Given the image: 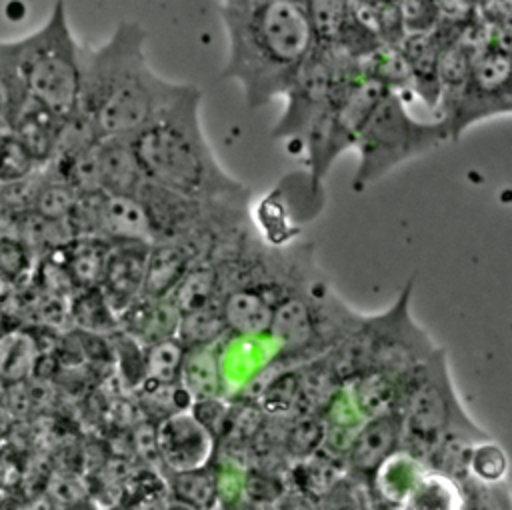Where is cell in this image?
<instances>
[{
	"label": "cell",
	"instance_id": "cell-15",
	"mask_svg": "<svg viewBox=\"0 0 512 510\" xmlns=\"http://www.w3.org/2000/svg\"><path fill=\"white\" fill-rule=\"evenodd\" d=\"M402 444V422L396 410L366 418L354 432L346 454L344 468L356 476L368 478L374 470Z\"/></svg>",
	"mask_w": 512,
	"mask_h": 510
},
{
	"label": "cell",
	"instance_id": "cell-4",
	"mask_svg": "<svg viewBox=\"0 0 512 510\" xmlns=\"http://www.w3.org/2000/svg\"><path fill=\"white\" fill-rule=\"evenodd\" d=\"M396 412L402 422L400 448L426 466L434 450L450 438L470 442L490 438L460 406L450 382L446 354L440 348L398 380Z\"/></svg>",
	"mask_w": 512,
	"mask_h": 510
},
{
	"label": "cell",
	"instance_id": "cell-29",
	"mask_svg": "<svg viewBox=\"0 0 512 510\" xmlns=\"http://www.w3.org/2000/svg\"><path fill=\"white\" fill-rule=\"evenodd\" d=\"M324 426L320 416L314 414H298L290 420L282 436V448L288 458L294 462L306 460L322 448Z\"/></svg>",
	"mask_w": 512,
	"mask_h": 510
},
{
	"label": "cell",
	"instance_id": "cell-35",
	"mask_svg": "<svg viewBox=\"0 0 512 510\" xmlns=\"http://www.w3.org/2000/svg\"><path fill=\"white\" fill-rule=\"evenodd\" d=\"M146 510H158V508H146ZM162 510V508H160Z\"/></svg>",
	"mask_w": 512,
	"mask_h": 510
},
{
	"label": "cell",
	"instance_id": "cell-22",
	"mask_svg": "<svg viewBox=\"0 0 512 510\" xmlns=\"http://www.w3.org/2000/svg\"><path fill=\"white\" fill-rule=\"evenodd\" d=\"M464 484L452 476L426 468L416 480L406 500L396 510H464Z\"/></svg>",
	"mask_w": 512,
	"mask_h": 510
},
{
	"label": "cell",
	"instance_id": "cell-14",
	"mask_svg": "<svg viewBox=\"0 0 512 510\" xmlns=\"http://www.w3.org/2000/svg\"><path fill=\"white\" fill-rule=\"evenodd\" d=\"M148 252L150 244L144 242L108 246L98 290L116 316L144 294Z\"/></svg>",
	"mask_w": 512,
	"mask_h": 510
},
{
	"label": "cell",
	"instance_id": "cell-1",
	"mask_svg": "<svg viewBox=\"0 0 512 510\" xmlns=\"http://www.w3.org/2000/svg\"><path fill=\"white\" fill-rule=\"evenodd\" d=\"M222 78L238 82L244 102L258 110L284 96L314 48L304 0H224Z\"/></svg>",
	"mask_w": 512,
	"mask_h": 510
},
{
	"label": "cell",
	"instance_id": "cell-5",
	"mask_svg": "<svg viewBox=\"0 0 512 510\" xmlns=\"http://www.w3.org/2000/svg\"><path fill=\"white\" fill-rule=\"evenodd\" d=\"M410 294L412 280L386 312L364 316L360 324L324 356L340 384L366 372H384L400 380L410 368L436 350L426 332L410 316Z\"/></svg>",
	"mask_w": 512,
	"mask_h": 510
},
{
	"label": "cell",
	"instance_id": "cell-8",
	"mask_svg": "<svg viewBox=\"0 0 512 510\" xmlns=\"http://www.w3.org/2000/svg\"><path fill=\"white\" fill-rule=\"evenodd\" d=\"M448 140V134L436 118L418 120L410 114L402 94L386 92L364 122L354 150L358 168L352 180L356 192L380 180L400 164L424 156Z\"/></svg>",
	"mask_w": 512,
	"mask_h": 510
},
{
	"label": "cell",
	"instance_id": "cell-33",
	"mask_svg": "<svg viewBox=\"0 0 512 510\" xmlns=\"http://www.w3.org/2000/svg\"><path fill=\"white\" fill-rule=\"evenodd\" d=\"M162 510H192V508H188V506H184V504H180V502L172 500V502H168Z\"/></svg>",
	"mask_w": 512,
	"mask_h": 510
},
{
	"label": "cell",
	"instance_id": "cell-3",
	"mask_svg": "<svg viewBox=\"0 0 512 510\" xmlns=\"http://www.w3.org/2000/svg\"><path fill=\"white\" fill-rule=\"evenodd\" d=\"M200 90H184L132 138V152L148 184L202 200L246 204L248 188L218 162L200 122Z\"/></svg>",
	"mask_w": 512,
	"mask_h": 510
},
{
	"label": "cell",
	"instance_id": "cell-9",
	"mask_svg": "<svg viewBox=\"0 0 512 510\" xmlns=\"http://www.w3.org/2000/svg\"><path fill=\"white\" fill-rule=\"evenodd\" d=\"M390 92L356 72L338 88L332 102L300 134L312 190L318 192L334 160L354 148L356 138L374 106Z\"/></svg>",
	"mask_w": 512,
	"mask_h": 510
},
{
	"label": "cell",
	"instance_id": "cell-30",
	"mask_svg": "<svg viewBox=\"0 0 512 510\" xmlns=\"http://www.w3.org/2000/svg\"><path fill=\"white\" fill-rule=\"evenodd\" d=\"M284 482L262 468H246L242 476V498L256 506H274L284 498Z\"/></svg>",
	"mask_w": 512,
	"mask_h": 510
},
{
	"label": "cell",
	"instance_id": "cell-28",
	"mask_svg": "<svg viewBox=\"0 0 512 510\" xmlns=\"http://www.w3.org/2000/svg\"><path fill=\"white\" fill-rule=\"evenodd\" d=\"M226 336L228 334H226L220 310L218 306H212L198 312L182 314L174 338L184 348H198V346L220 344Z\"/></svg>",
	"mask_w": 512,
	"mask_h": 510
},
{
	"label": "cell",
	"instance_id": "cell-25",
	"mask_svg": "<svg viewBox=\"0 0 512 510\" xmlns=\"http://www.w3.org/2000/svg\"><path fill=\"white\" fill-rule=\"evenodd\" d=\"M168 490L172 500L192 508V510H214L218 504L216 494V474L214 466L184 472V474H168Z\"/></svg>",
	"mask_w": 512,
	"mask_h": 510
},
{
	"label": "cell",
	"instance_id": "cell-2",
	"mask_svg": "<svg viewBox=\"0 0 512 510\" xmlns=\"http://www.w3.org/2000/svg\"><path fill=\"white\" fill-rule=\"evenodd\" d=\"M146 32L120 22L98 48L80 52V112L100 138H132L186 84L158 76L146 60Z\"/></svg>",
	"mask_w": 512,
	"mask_h": 510
},
{
	"label": "cell",
	"instance_id": "cell-10",
	"mask_svg": "<svg viewBox=\"0 0 512 510\" xmlns=\"http://www.w3.org/2000/svg\"><path fill=\"white\" fill-rule=\"evenodd\" d=\"M356 72V62L338 50L316 46L286 90V110L278 118L274 138H300L304 128L332 102L338 88Z\"/></svg>",
	"mask_w": 512,
	"mask_h": 510
},
{
	"label": "cell",
	"instance_id": "cell-23",
	"mask_svg": "<svg viewBox=\"0 0 512 510\" xmlns=\"http://www.w3.org/2000/svg\"><path fill=\"white\" fill-rule=\"evenodd\" d=\"M344 476V462L322 450L292 466V480L298 492L314 502H320Z\"/></svg>",
	"mask_w": 512,
	"mask_h": 510
},
{
	"label": "cell",
	"instance_id": "cell-11",
	"mask_svg": "<svg viewBox=\"0 0 512 510\" xmlns=\"http://www.w3.org/2000/svg\"><path fill=\"white\" fill-rule=\"evenodd\" d=\"M512 72L510 52L480 50L474 60L466 84L452 108L436 118L442 122L448 140H458L472 124L510 114L512 110Z\"/></svg>",
	"mask_w": 512,
	"mask_h": 510
},
{
	"label": "cell",
	"instance_id": "cell-17",
	"mask_svg": "<svg viewBox=\"0 0 512 510\" xmlns=\"http://www.w3.org/2000/svg\"><path fill=\"white\" fill-rule=\"evenodd\" d=\"M118 332L146 348L166 338L176 336L180 312L168 298L140 296L118 316Z\"/></svg>",
	"mask_w": 512,
	"mask_h": 510
},
{
	"label": "cell",
	"instance_id": "cell-12",
	"mask_svg": "<svg viewBox=\"0 0 512 510\" xmlns=\"http://www.w3.org/2000/svg\"><path fill=\"white\" fill-rule=\"evenodd\" d=\"M68 220L80 238H94L108 246L122 242L152 244L148 216L138 196L80 194Z\"/></svg>",
	"mask_w": 512,
	"mask_h": 510
},
{
	"label": "cell",
	"instance_id": "cell-7",
	"mask_svg": "<svg viewBox=\"0 0 512 510\" xmlns=\"http://www.w3.org/2000/svg\"><path fill=\"white\" fill-rule=\"evenodd\" d=\"M18 70L30 100L58 118L76 112L80 92V52L66 6L56 2L46 22L32 34L16 40Z\"/></svg>",
	"mask_w": 512,
	"mask_h": 510
},
{
	"label": "cell",
	"instance_id": "cell-18",
	"mask_svg": "<svg viewBox=\"0 0 512 510\" xmlns=\"http://www.w3.org/2000/svg\"><path fill=\"white\" fill-rule=\"evenodd\" d=\"M408 74V88L432 110L438 104L440 46L432 34H404L396 46Z\"/></svg>",
	"mask_w": 512,
	"mask_h": 510
},
{
	"label": "cell",
	"instance_id": "cell-31",
	"mask_svg": "<svg viewBox=\"0 0 512 510\" xmlns=\"http://www.w3.org/2000/svg\"><path fill=\"white\" fill-rule=\"evenodd\" d=\"M34 168L8 126L0 124V180H18Z\"/></svg>",
	"mask_w": 512,
	"mask_h": 510
},
{
	"label": "cell",
	"instance_id": "cell-34",
	"mask_svg": "<svg viewBox=\"0 0 512 510\" xmlns=\"http://www.w3.org/2000/svg\"><path fill=\"white\" fill-rule=\"evenodd\" d=\"M110 510H138L136 506H128V504H124V506H114V508H110Z\"/></svg>",
	"mask_w": 512,
	"mask_h": 510
},
{
	"label": "cell",
	"instance_id": "cell-13",
	"mask_svg": "<svg viewBox=\"0 0 512 510\" xmlns=\"http://www.w3.org/2000/svg\"><path fill=\"white\" fill-rule=\"evenodd\" d=\"M154 442L160 466L168 474H184L208 468L214 462L218 442L190 410L174 412L154 424Z\"/></svg>",
	"mask_w": 512,
	"mask_h": 510
},
{
	"label": "cell",
	"instance_id": "cell-20",
	"mask_svg": "<svg viewBox=\"0 0 512 510\" xmlns=\"http://www.w3.org/2000/svg\"><path fill=\"white\" fill-rule=\"evenodd\" d=\"M426 468L428 466L424 462L400 448L392 456H388L370 476L372 494L382 504L398 508Z\"/></svg>",
	"mask_w": 512,
	"mask_h": 510
},
{
	"label": "cell",
	"instance_id": "cell-32",
	"mask_svg": "<svg viewBox=\"0 0 512 510\" xmlns=\"http://www.w3.org/2000/svg\"><path fill=\"white\" fill-rule=\"evenodd\" d=\"M470 486H464L466 508L464 510H510V500L506 484L484 486L466 480Z\"/></svg>",
	"mask_w": 512,
	"mask_h": 510
},
{
	"label": "cell",
	"instance_id": "cell-26",
	"mask_svg": "<svg viewBox=\"0 0 512 510\" xmlns=\"http://www.w3.org/2000/svg\"><path fill=\"white\" fill-rule=\"evenodd\" d=\"M186 348L176 338H166L144 348V382L142 384H178Z\"/></svg>",
	"mask_w": 512,
	"mask_h": 510
},
{
	"label": "cell",
	"instance_id": "cell-16",
	"mask_svg": "<svg viewBox=\"0 0 512 510\" xmlns=\"http://www.w3.org/2000/svg\"><path fill=\"white\" fill-rule=\"evenodd\" d=\"M206 254H210L208 248L194 240H166L150 244L142 296L168 298L188 270Z\"/></svg>",
	"mask_w": 512,
	"mask_h": 510
},
{
	"label": "cell",
	"instance_id": "cell-24",
	"mask_svg": "<svg viewBox=\"0 0 512 510\" xmlns=\"http://www.w3.org/2000/svg\"><path fill=\"white\" fill-rule=\"evenodd\" d=\"M26 100L28 94L18 70L16 40H0V124L10 128Z\"/></svg>",
	"mask_w": 512,
	"mask_h": 510
},
{
	"label": "cell",
	"instance_id": "cell-19",
	"mask_svg": "<svg viewBox=\"0 0 512 510\" xmlns=\"http://www.w3.org/2000/svg\"><path fill=\"white\" fill-rule=\"evenodd\" d=\"M62 120L30 98L18 112L10 132L34 166L52 162Z\"/></svg>",
	"mask_w": 512,
	"mask_h": 510
},
{
	"label": "cell",
	"instance_id": "cell-21",
	"mask_svg": "<svg viewBox=\"0 0 512 510\" xmlns=\"http://www.w3.org/2000/svg\"><path fill=\"white\" fill-rule=\"evenodd\" d=\"M180 388L190 396L192 402L206 398H220L224 392L220 374V350L218 344L186 348L180 376Z\"/></svg>",
	"mask_w": 512,
	"mask_h": 510
},
{
	"label": "cell",
	"instance_id": "cell-27",
	"mask_svg": "<svg viewBox=\"0 0 512 510\" xmlns=\"http://www.w3.org/2000/svg\"><path fill=\"white\" fill-rule=\"evenodd\" d=\"M506 474H508V458L496 442L488 438L470 446L468 458H466V480L484 484V486H496V484H506Z\"/></svg>",
	"mask_w": 512,
	"mask_h": 510
},
{
	"label": "cell",
	"instance_id": "cell-6",
	"mask_svg": "<svg viewBox=\"0 0 512 510\" xmlns=\"http://www.w3.org/2000/svg\"><path fill=\"white\" fill-rule=\"evenodd\" d=\"M362 318L320 282L292 290L274 310L268 338L276 342L278 352L266 368L284 366L288 370V364L304 366L324 358Z\"/></svg>",
	"mask_w": 512,
	"mask_h": 510
}]
</instances>
